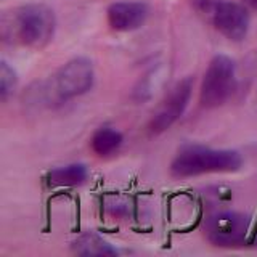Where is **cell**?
Returning <instances> with one entry per match:
<instances>
[{
	"instance_id": "cell-1",
	"label": "cell",
	"mask_w": 257,
	"mask_h": 257,
	"mask_svg": "<svg viewBox=\"0 0 257 257\" xmlns=\"http://www.w3.org/2000/svg\"><path fill=\"white\" fill-rule=\"evenodd\" d=\"M55 15L47 5L29 4L15 10L12 18L5 21L4 34L15 42L32 48L45 47L53 37Z\"/></svg>"
},
{
	"instance_id": "cell-2",
	"label": "cell",
	"mask_w": 257,
	"mask_h": 257,
	"mask_svg": "<svg viewBox=\"0 0 257 257\" xmlns=\"http://www.w3.org/2000/svg\"><path fill=\"white\" fill-rule=\"evenodd\" d=\"M241 156L231 150L187 147L175 156L171 171L175 177H193L207 172H235L241 167Z\"/></svg>"
},
{
	"instance_id": "cell-3",
	"label": "cell",
	"mask_w": 257,
	"mask_h": 257,
	"mask_svg": "<svg viewBox=\"0 0 257 257\" xmlns=\"http://www.w3.org/2000/svg\"><path fill=\"white\" fill-rule=\"evenodd\" d=\"M93 84V66L87 58L68 61L52 77L47 93L55 101H66L90 90Z\"/></svg>"
},
{
	"instance_id": "cell-4",
	"label": "cell",
	"mask_w": 257,
	"mask_h": 257,
	"mask_svg": "<svg viewBox=\"0 0 257 257\" xmlns=\"http://www.w3.org/2000/svg\"><path fill=\"white\" fill-rule=\"evenodd\" d=\"M235 90V63L225 55L211 61L201 85V103L206 108L220 106Z\"/></svg>"
},
{
	"instance_id": "cell-5",
	"label": "cell",
	"mask_w": 257,
	"mask_h": 257,
	"mask_svg": "<svg viewBox=\"0 0 257 257\" xmlns=\"http://www.w3.org/2000/svg\"><path fill=\"white\" fill-rule=\"evenodd\" d=\"M249 217L238 212H220L206 223L207 236L217 246H238L244 241Z\"/></svg>"
},
{
	"instance_id": "cell-6",
	"label": "cell",
	"mask_w": 257,
	"mask_h": 257,
	"mask_svg": "<svg viewBox=\"0 0 257 257\" xmlns=\"http://www.w3.org/2000/svg\"><path fill=\"white\" fill-rule=\"evenodd\" d=\"M191 90H193L191 77H185L180 82H177L174 85V88L169 92L163 104L159 106L155 117L151 119V124H150L151 134L156 135V134L167 131V128L183 114V111L190 101Z\"/></svg>"
},
{
	"instance_id": "cell-7",
	"label": "cell",
	"mask_w": 257,
	"mask_h": 257,
	"mask_svg": "<svg viewBox=\"0 0 257 257\" xmlns=\"http://www.w3.org/2000/svg\"><path fill=\"white\" fill-rule=\"evenodd\" d=\"M215 28L230 40L244 39L249 28V13L239 4L222 2L212 15Z\"/></svg>"
},
{
	"instance_id": "cell-8",
	"label": "cell",
	"mask_w": 257,
	"mask_h": 257,
	"mask_svg": "<svg viewBox=\"0 0 257 257\" xmlns=\"http://www.w3.org/2000/svg\"><path fill=\"white\" fill-rule=\"evenodd\" d=\"M148 16V8L140 2H119L108 8V23L116 31H134L140 28Z\"/></svg>"
},
{
	"instance_id": "cell-9",
	"label": "cell",
	"mask_w": 257,
	"mask_h": 257,
	"mask_svg": "<svg viewBox=\"0 0 257 257\" xmlns=\"http://www.w3.org/2000/svg\"><path fill=\"white\" fill-rule=\"evenodd\" d=\"M72 252L77 255H114L117 254V249L112 247L109 243L101 239L98 235L93 233H85V235L79 236L74 243H72Z\"/></svg>"
},
{
	"instance_id": "cell-10",
	"label": "cell",
	"mask_w": 257,
	"mask_h": 257,
	"mask_svg": "<svg viewBox=\"0 0 257 257\" xmlns=\"http://www.w3.org/2000/svg\"><path fill=\"white\" fill-rule=\"evenodd\" d=\"M87 179V169L82 164H71L61 169H55L48 174V183L52 187H74Z\"/></svg>"
},
{
	"instance_id": "cell-11",
	"label": "cell",
	"mask_w": 257,
	"mask_h": 257,
	"mask_svg": "<svg viewBox=\"0 0 257 257\" xmlns=\"http://www.w3.org/2000/svg\"><path fill=\"white\" fill-rule=\"evenodd\" d=\"M120 143H122V135L111 127H101L92 137V148L100 156L111 155L120 147Z\"/></svg>"
},
{
	"instance_id": "cell-12",
	"label": "cell",
	"mask_w": 257,
	"mask_h": 257,
	"mask_svg": "<svg viewBox=\"0 0 257 257\" xmlns=\"http://www.w3.org/2000/svg\"><path fill=\"white\" fill-rule=\"evenodd\" d=\"M16 82H18L16 72L8 66V63L2 61L0 63V98L7 100L15 92Z\"/></svg>"
},
{
	"instance_id": "cell-13",
	"label": "cell",
	"mask_w": 257,
	"mask_h": 257,
	"mask_svg": "<svg viewBox=\"0 0 257 257\" xmlns=\"http://www.w3.org/2000/svg\"><path fill=\"white\" fill-rule=\"evenodd\" d=\"M223 0H191L195 10L204 15H214Z\"/></svg>"
},
{
	"instance_id": "cell-14",
	"label": "cell",
	"mask_w": 257,
	"mask_h": 257,
	"mask_svg": "<svg viewBox=\"0 0 257 257\" xmlns=\"http://www.w3.org/2000/svg\"><path fill=\"white\" fill-rule=\"evenodd\" d=\"M246 7H251L254 10H257V0H241Z\"/></svg>"
}]
</instances>
